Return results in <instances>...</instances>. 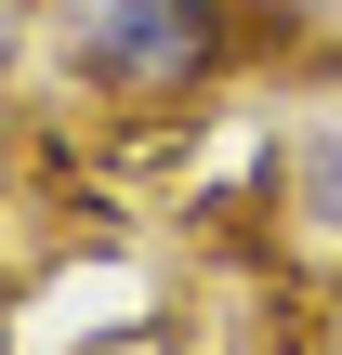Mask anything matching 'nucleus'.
Masks as SVG:
<instances>
[{
	"label": "nucleus",
	"instance_id": "obj_1",
	"mask_svg": "<svg viewBox=\"0 0 342 355\" xmlns=\"http://www.w3.org/2000/svg\"><path fill=\"white\" fill-rule=\"evenodd\" d=\"M40 53H53L66 92H92L119 119H158V105L224 92L237 53H250V26L224 0H53L40 13Z\"/></svg>",
	"mask_w": 342,
	"mask_h": 355
},
{
	"label": "nucleus",
	"instance_id": "obj_2",
	"mask_svg": "<svg viewBox=\"0 0 342 355\" xmlns=\"http://www.w3.org/2000/svg\"><path fill=\"white\" fill-rule=\"evenodd\" d=\"M237 26H264V40H316V26H342V0H224Z\"/></svg>",
	"mask_w": 342,
	"mask_h": 355
},
{
	"label": "nucleus",
	"instance_id": "obj_3",
	"mask_svg": "<svg viewBox=\"0 0 342 355\" xmlns=\"http://www.w3.org/2000/svg\"><path fill=\"white\" fill-rule=\"evenodd\" d=\"M316 355H342V303H330V329H316Z\"/></svg>",
	"mask_w": 342,
	"mask_h": 355
}]
</instances>
